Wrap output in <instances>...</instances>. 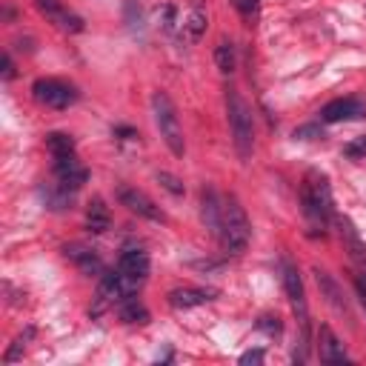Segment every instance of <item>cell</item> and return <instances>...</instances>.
<instances>
[{"label":"cell","mask_w":366,"mask_h":366,"mask_svg":"<svg viewBox=\"0 0 366 366\" xmlns=\"http://www.w3.org/2000/svg\"><path fill=\"white\" fill-rule=\"evenodd\" d=\"M260 332H266V335H280V320H277V315H260L257 317V323H254Z\"/></svg>","instance_id":"30"},{"label":"cell","mask_w":366,"mask_h":366,"mask_svg":"<svg viewBox=\"0 0 366 366\" xmlns=\"http://www.w3.org/2000/svg\"><path fill=\"white\" fill-rule=\"evenodd\" d=\"M220 240V246L226 249V254H240L246 252L249 240H252V223L246 217V209L240 206V200L234 194L223 197V214H220V229L214 234Z\"/></svg>","instance_id":"3"},{"label":"cell","mask_w":366,"mask_h":366,"mask_svg":"<svg viewBox=\"0 0 366 366\" xmlns=\"http://www.w3.org/2000/svg\"><path fill=\"white\" fill-rule=\"evenodd\" d=\"M366 117V100L360 97H335L320 109V123L335 126V123H349Z\"/></svg>","instance_id":"12"},{"label":"cell","mask_w":366,"mask_h":366,"mask_svg":"<svg viewBox=\"0 0 366 366\" xmlns=\"http://www.w3.org/2000/svg\"><path fill=\"white\" fill-rule=\"evenodd\" d=\"M214 63L223 74H232L234 71V43L232 40H220L217 49H214Z\"/></svg>","instance_id":"24"},{"label":"cell","mask_w":366,"mask_h":366,"mask_svg":"<svg viewBox=\"0 0 366 366\" xmlns=\"http://www.w3.org/2000/svg\"><path fill=\"white\" fill-rule=\"evenodd\" d=\"M232 6L243 17L246 26H254L257 23V17H260V0H232Z\"/></svg>","instance_id":"25"},{"label":"cell","mask_w":366,"mask_h":366,"mask_svg":"<svg viewBox=\"0 0 366 366\" xmlns=\"http://www.w3.org/2000/svg\"><path fill=\"white\" fill-rule=\"evenodd\" d=\"M123 9H126V20H129V29L134 31V29H140L143 26V14H140V6H137V0H126L123 3Z\"/></svg>","instance_id":"28"},{"label":"cell","mask_w":366,"mask_h":366,"mask_svg":"<svg viewBox=\"0 0 366 366\" xmlns=\"http://www.w3.org/2000/svg\"><path fill=\"white\" fill-rule=\"evenodd\" d=\"M157 183H160L169 194H174V197H183V192H186L183 183H180L174 174H169V172H157Z\"/></svg>","instance_id":"27"},{"label":"cell","mask_w":366,"mask_h":366,"mask_svg":"<svg viewBox=\"0 0 366 366\" xmlns=\"http://www.w3.org/2000/svg\"><path fill=\"white\" fill-rule=\"evenodd\" d=\"M31 94L40 106L57 109V112H63L80 100V89L69 80H60V77H37L31 83Z\"/></svg>","instance_id":"6"},{"label":"cell","mask_w":366,"mask_h":366,"mask_svg":"<svg viewBox=\"0 0 366 366\" xmlns=\"http://www.w3.org/2000/svg\"><path fill=\"white\" fill-rule=\"evenodd\" d=\"M46 149H49V154H66V152H77L74 137H71V134H66V132H49V134H46Z\"/></svg>","instance_id":"23"},{"label":"cell","mask_w":366,"mask_h":366,"mask_svg":"<svg viewBox=\"0 0 366 366\" xmlns=\"http://www.w3.org/2000/svg\"><path fill=\"white\" fill-rule=\"evenodd\" d=\"M109 226H112L109 206L103 203V197H92L89 206H86V229H89L92 234H103Z\"/></svg>","instance_id":"20"},{"label":"cell","mask_w":366,"mask_h":366,"mask_svg":"<svg viewBox=\"0 0 366 366\" xmlns=\"http://www.w3.org/2000/svg\"><path fill=\"white\" fill-rule=\"evenodd\" d=\"M300 209L312 229V234H326V229L335 223V200L329 177L317 169H309L300 183Z\"/></svg>","instance_id":"1"},{"label":"cell","mask_w":366,"mask_h":366,"mask_svg":"<svg viewBox=\"0 0 366 366\" xmlns=\"http://www.w3.org/2000/svg\"><path fill=\"white\" fill-rule=\"evenodd\" d=\"M123 295H129V286H126L123 274L117 272V266H114V269H106V272L100 274V283H97V295H94V306L89 309V315H92V317H100L106 309L117 306Z\"/></svg>","instance_id":"8"},{"label":"cell","mask_w":366,"mask_h":366,"mask_svg":"<svg viewBox=\"0 0 366 366\" xmlns=\"http://www.w3.org/2000/svg\"><path fill=\"white\" fill-rule=\"evenodd\" d=\"M335 223L340 226V240H343V246H346V252H349V260H352L357 277L366 280V243L360 240V234H357V229L352 226V220L335 214Z\"/></svg>","instance_id":"13"},{"label":"cell","mask_w":366,"mask_h":366,"mask_svg":"<svg viewBox=\"0 0 366 366\" xmlns=\"http://www.w3.org/2000/svg\"><path fill=\"white\" fill-rule=\"evenodd\" d=\"M203 31H206V9L200 6V0H194L189 14L183 17V37L189 43H197L203 37Z\"/></svg>","instance_id":"22"},{"label":"cell","mask_w":366,"mask_h":366,"mask_svg":"<svg viewBox=\"0 0 366 366\" xmlns=\"http://www.w3.org/2000/svg\"><path fill=\"white\" fill-rule=\"evenodd\" d=\"M117 317L123 320V323H149V309H146V303L137 297V292H129V295H123L120 297V303H117Z\"/></svg>","instance_id":"18"},{"label":"cell","mask_w":366,"mask_h":366,"mask_svg":"<svg viewBox=\"0 0 366 366\" xmlns=\"http://www.w3.org/2000/svg\"><path fill=\"white\" fill-rule=\"evenodd\" d=\"M149 269H152V260H149V252L140 249V246H126L117 257V272L123 274L129 292H137L146 280H149Z\"/></svg>","instance_id":"7"},{"label":"cell","mask_w":366,"mask_h":366,"mask_svg":"<svg viewBox=\"0 0 366 366\" xmlns=\"http://www.w3.org/2000/svg\"><path fill=\"white\" fill-rule=\"evenodd\" d=\"M355 292H357V297H360V303H363V309H366V280H363V277L355 280Z\"/></svg>","instance_id":"34"},{"label":"cell","mask_w":366,"mask_h":366,"mask_svg":"<svg viewBox=\"0 0 366 366\" xmlns=\"http://www.w3.org/2000/svg\"><path fill=\"white\" fill-rule=\"evenodd\" d=\"M226 114H229L234 152L240 160H249L254 149V117H252V106L240 97L237 89H226Z\"/></svg>","instance_id":"4"},{"label":"cell","mask_w":366,"mask_h":366,"mask_svg":"<svg viewBox=\"0 0 366 366\" xmlns=\"http://www.w3.org/2000/svg\"><path fill=\"white\" fill-rule=\"evenodd\" d=\"M152 114H154V126L163 137V143L169 146V152L174 157L186 154V140H183V126L177 117V109L172 103V97L166 92H154L152 94Z\"/></svg>","instance_id":"5"},{"label":"cell","mask_w":366,"mask_h":366,"mask_svg":"<svg viewBox=\"0 0 366 366\" xmlns=\"http://www.w3.org/2000/svg\"><path fill=\"white\" fill-rule=\"evenodd\" d=\"M280 283H283V292L297 315V323H300V337H297V346H295V360L303 363L309 357V309H306V289H303V277H300V269L297 263L289 257V254H280Z\"/></svg>","instance_id":"2"},{"label":"cell","mask_w":366,"mask_h":366,"mask_svg":"<svg viewBox=\"0 0 366 366\" xmlns=\"http://www.w3.org/2000/svg\"><path fill=\"white\" fill-rule=\"evenodd\" d=\"M317 355H320L323 363H349V355H346L340 337L329 326H320V349H317Z\"/></svg>","instance_id":"19"},{"label":"cell","mask_w":366,"mask_h":366,"mask_svg":"<svg viewBox=\"0 0 366 366\" xmlns=\"http://www.w3.org/2000/svg\"><path fill=\"white\" fill-rule=\"evenodd\" d=\"M214 297H217V289H209V286H180V289L169 292V306L172 309H194V306H203V303H209Z\"/></svg>","instance_id":"15"},{"label":"cell","mask_w":366,"mask_h":366,"mask_svg":"<svg viewBox=\"0 0 366 366\" xmlns=\"http://www.w3.org/2000/svg\"><path fill=\"white\" fill-rule=\"evenodd\" d=\"M34 337V326H26V332H20L17 337H14V343L6 349V355H3V363H14L17 357H20V352L26 349V343Z\"/></svg>","instance_id":"26"},{"label":"cell","mask_w":366,"mask_h":366,"mask_svg":"<svg viewBox=\"0 0 366 366\" xmlns=\"http://www.w3.org/2000/svg\"><path fill=\"white\" fill-rule=\"evenodd\" d=\"M34 6H37V11H40L54 29H60V31H66V34H80V31L86 29V20H83L80 14H74L71 9H66L60 0H34Z\"/></svg>","instance_id":"11"},{"label":"cell","mask_w":366,"mask_h":366,"mask_svg":"<svg viewBox=\"0 0 366 366\" xmlns=\"http://www.w3.org/2000/svg\"><path fill=\"white\" fill-rule=\"evenodd\" d=\"M3 80H14V63H11V54L9 51L3 54Z\"/></svg>","instance_id":"33"},{"label":"cell","mask_w":366,"mask_h":366,"mask_svg":"<svg viewBox=\"0 0 366 366\" xmlns=\"http://www.w3.org/2000/svg\"><path fill=\"white\" fill-rule=\"evenodd\" d=\"M220 214H223V197L212 186H203V192H200V220L206 223V229L212 234H217V229H220Z\"/></svg>","instance_id":"17"},{"label":"cell","mask_w":366,"mask_h":366,"mask_svg":"<svg viewBox=\"0 0 366 366\" xmlns=\"http://www.w3.org/2000/svg\"><path fill=\"white\" fill-rule=\"evenodd\" d=\"M37 194H40V200H43V206L49 212H66V209L74 206V194L77 192H71V189L60 186L57 180H51V183H40Z\"/></svg>","instance_id":"16"},{"label":"cell","mask_w":366,"mask_h":366,"mask_svg":"<svg viewBox=\"0 0 366 366\" xmlns=\"http://www.w3.org/2000/svg\"><path fill=\"white\" fill-rule=\"evenodd\" d=\"M112 134H114L117 140H134V137H137V132H134L132 126H114Z\"/></svg>","instance_id":"32"},{"label":"cell","mask_w":366,"mask_h":366,"mask_svg":"<svg viewBox=\"0 0 366 366\" xmlns=\"http://www.w3.org/2000/svg\"><path fill=\"white\" fill-rule=\"evenodd\" d=\"M117 200H120V206H126L132 214H137V217H146V220H152V223H166V214H163V209L146 194V192H140V189H134V186H117Z\"/></svg>","instance_id":"10"},{"label":"cell","mask_w":366,"mask_h":366,"mask_svg":"<svg viewBox=\"0 0 366 366\" xmlns=\"http://www.w3.org/2000/svg\"><path fill=\"white\" fill-rule=\"evenodd\" d=\"M63 257L69 260V263H74L83 274H103L106 272V263H103V257L92 249V246H83V243H66L63 246Z\"/></svg>","instance_id":"14"},{"label":"cell","mask_w":366,"mask_h":366,"mask_svg":"<svg viewBox=\"0 0 366 366\" xmlns=\"http://www.w3.org/2000/svg\"><path fill=\"white\" fill-rule=\"evenodd\" d=\"M51 174L60 186L80 192L89 180V169L80 163L77 152H66V154H51Z\"/></svg>","instance_id":"9"},{"label":"cell","mask_w":366,"mask_h":366,"mask_svg":"<svg viewBox=\"0 0 366 366\" xmlns=\"http://www.w3.org/2000/svg\"><path fill=\"white\" fill-rule=\"evenodd\" d=\"M263 360H266V352H263V349H249V352H243V355L237 357V363H243V366H246V363H263Z\"/></svg>","instance_id":"31"},{"label":"cell","mask_w":366,"mask_h":366,"mask_svg":"<svg viewBox=\"0 0 366 366\" xmlns=\"http://www.w3.org/2000/svg\"><path fill=\"white\" fill-rule=\"evenodd\" d=\"M315 277H317V286H320V292L326 295V300H329L340 315H343V312H349V309H346V295H343V289L337 286V280H335L326 269H320V266L315 269Z\"/></svg>","instance_id":"21"},{"label":"cell","mask_w":366,"mask_h":366,"mask_svg":"<svg viewBox=\"0 0 366 366\" xmlns=\"http://www.w3.org/2000/svg\"><path fill=\"white\" fill-rule=\"evenodd\" d=\"M343 154H346V157H352V160H357V157H366V134H360V137L349 140V143L343 146Z\"/></svg>","instance_id":"29"}]
</instances>
